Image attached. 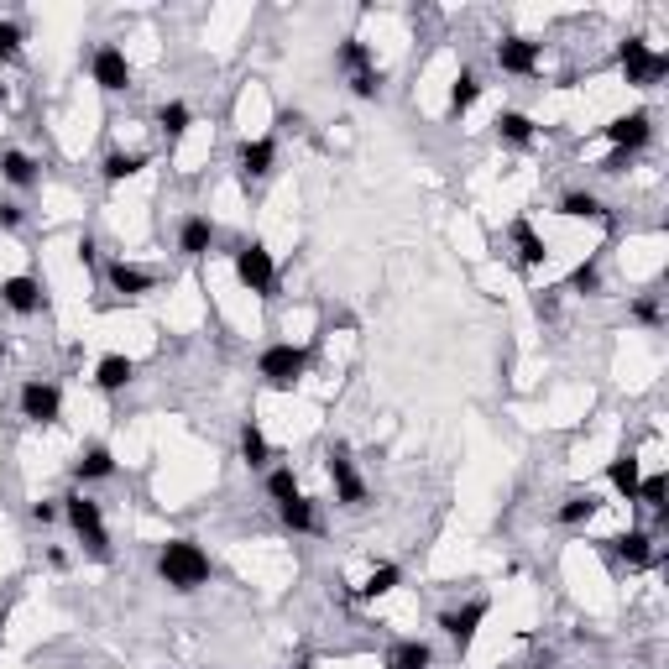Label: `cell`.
I'll list each match as a JSON object with an SVG mask.
<instances>
[{"label":"cell","mask_w":669,"mask_h":669,"mask_svg":"<svg viewBox=\"0 0 669 669\" xmlns=\"http://www.w3.org/2000/svg\"><path fill=\"white\" fill-rule=\"evenodd\" d=\"M210 575H215V565H210V555H204L194 539H168L163 549H157V581L183 591V596L199 591V586H210Z\"/></svg>","instance_id":"cell-1"},{"label":"cell","mask_w":669,"mask_h":669,"mask_svg":"<svg viewBox=\"0 0 669 669\" xmlns=\"http://www.w3.org/2000/svg\"><path fill=\"white\" fill-rule=\"evenodd\" d=\"M63 502V518L68 528H74V539L84 544V555L95 560V565H110V528H105V507L95 497H84V492H68L58 497Z\"/></svg>","instance_id":"cell-2"},{"label":"cell","mask_w":669,"mask_h":669,"mask_svg":"<svg viewBox=\"0 0 669 669\" xmlns=\"http://www.w3.org/2000/svg\"><path fill=\"white\" fill-rule=\"evenodd\" d=\"M309 361H314V345H288V340H278V345H267V351L257 356V377H262V387H272V392H293L298 382L309 377Z\"/></svg>","instance_id":"cell-3"},{"label":"cell","mask_w":669,"mask_h":669,"mask_svg":"<svg viewBox=\"0 0 669 669\" xmlns=\"http://www.w3.org/2000/svg\"><path fill=\"white\" fill-rule=\"evenodd\" d=\"M230 267H236V283H241L246 293H257L262 304H272V298H278V262H272V251H267L257 236L230 251Z\"/></svg>","instance_id":"cell-4"},{"label":"cell","mask_w":669,"mask_h":669,"mask_svg":"<svg viewBox=\"0 0 669 669\" xmlns=\"http://www.w3.org/2000/svg\"><path fill=\"white\" fill-rule=\"evenodd\" d=\"M617 68H622V79H628L633 89H659L669 79V53H654L649 48V37H622L617 42Z\"/></svg>","instance_id":"cell-5"},{"label":"cell","mask_w":669,"mask_h":669,"mask_svg":"<svg viewBox=\"0 0 669 669\" xmlns=\"http://www.w3.org/2000/svg\"><path fill=\"white\" fill-rule=\"evenodd\" d=\"M325 476H330V487H335V502L345 507V513H361L366 502H372V492H366V476L356 471V460L345 445H330L325 450Z\"/></svg>","instance_id":"cell-6"},{"label":"cell","mask_w":669,"mask_h":669,"mask_svg":"<svg viewBox=\"0 0 669 669\" xmlns=\"http://www.w3.org/2000/svg\"><path fill=\"white\" fill-rule=\"evenodd\" d=\"M16 408H21V419L37 424V429H53L63 419V387L53 377H27L16 392Z\"/></svg>","instance_id":"cell-7"},{"label":"cell","mask_w":669,"mask_h":669,"mask_svg":"<svg viewBox=\"0 0 669 669\" xmlns=\"http://www.w3.org/2000/svg\"><path fill=\"white\" fill-rule=\"evenodd\" d=\"M487 612H492V596H471V602H460V607H445V612H440V633L450 638V649H455V654H471L476 628L487 622Z\"/></svg>","instance_id":"cell-8"},{"label":"cell","mask_w":669,"mask_h":669,"mask_svg":"<svg viewBox=\"0 0 669 669\" xmlns=\"http://www.w3.org/2000/svg\"><path fill=\"white\" fill-rule=\"evenodd\" d=\"M602 555H607L617 570H649V565H659V544H654L649 528H628V534L602 539Z\"/></svg>","instance_id":"cell-9"},{"label":"cell","mask_w":669,"mask_h":669,"mask_svg":"<svg viewBox=\"0 0 669 669\" xmlns=\"http://www.w3.org/2000/svg\"><path fill=\"white\" fill-rule=\"evenodd\" d=\"M89 79H95L105 95H126L131 89V58L115 48V42H95V48H89Z\"/></svg>","instance_id":"cell-10"},{"label":"cell","mask_w":669,"mask_h":669,"mask_svg":"<svg viewBox=\"0 0 669 669\" xmlns=\"http://www.w3.org/2000/svg\"><path fill=\"white\" fill-rule=\"evenodd\" d=\"M0 309H11L16 319H37L48 309V288L32 272H16V278H0Z\"/></svg>","instance_id":"cell-11"},{"label":"cell","mask_w":669,"mask_h":669,"mask_svg":"<svg viewBox=\"0 0 669 669\" xmlns=\"http://www.w3.org/2000/svg\"><path fill=\"white\" fill-rule=\"evenodd\" d=\"M272 168H278V142H272V136H246V142L236 147V178L246 183V189L267 183Z\"/></svg>","instance_id":"cell-12"},{"label":"cell","mask_w":669,"mask_h":669,"mask_svg":"<svg viewBox=\"0 0 669 669\" xmlns=\"http://www.w3.org/2000/svg\"><path fill=\"white\" fill-rule=\"evenodd\" d=\"M492 58H497V68L502 74H518V79H534L539 74V58H544V42H534V37H502L497 48H492Z\"/></svg>","instance_id":"cell-13"},{"label":"cell","mask_w":669,"mask_h":669,"mask_svg":"<svg viewBox=\"0 0 669 669\" xmlns=\"http://www.w3.org/2000/svg\"><path fill=\"white\" fill-rule=\"evenodd\" d=\"M602 136L612 147H622V152H643L654 142V115L649 110H628V115H617V121H607Z\"/></svg>","instance_id":"cell-14"},{"label":"cell","mask_w":669,"mask_h":669,"mask_svg":"<svg viewBox=\"0 0 669 669\" xmlns=\"http://www.w3.org/2000/svg\"><path fill=\"white\" fill-rule=\"evenodd\" d=\"M215 241H220V225L210 220V215H183L178 220V257H189V262H204L215 251Z\"/></svg>","instance_id":"cell-15"},{"label":"cell","mask_w":669,"mask_h":669,"mask_svg":"<svg viewBox=\"0 0 669 669\" xmlns=\"http://www.w3.org/2000/svg\"><path fill=\"white\" fill-rule=\"evenodd\" d=\"M100 278H105L110 293H121V298H147V293L157 288L152 272H147V267H136V262H126V257H110V262L100 267Z\"/></svg>","instance_id":"cell-16"},{"label":"cell","mask_w":669,"mask_h":669,"mask_svg":"<svg viewBox=\"0 0 669 669\" xmlns=\"http://www.w3.org/2000/svg\"><path fill=\"white\" fill-rule=\"evenodd\" d=\"M507 246H513V257H518V272H539L544 262H549V246H544V236L534 230V220H513L507 225Z\"/></svg>","instance_id":"cell-17"},{"label":"cell","mask_w":669,"mask_h":669,"mask_svg":"<svg viewBox=\"0 0 669 669\" xmlns=\"http://www.w3.org/2000/svg\"><path fill=\"white\" fill-rule=\"evenodd\" d=\"M0 183H11L16 194H32L42 183V163L32 152H21V147H6L0 152Z\"/></svg>","instance_id":"cell-18"},{"label":"cell","mask_w":669,"mask_h":669,"mask_svg":"<svg viewBox=\"0 0 669 669\" xmlns=\"http://www.w3.org/2000/svg\"><path fill=\"white\" fill-rule=\"evenodd\" d=\"M115 476V455L105 440H89L79 455H74V481L79 487H95V481H110Z\"/></svg>","instance_id":"cell-19"},{"label":"cell","mask_w":669,"mask_h":669,"mask_svg":"<svg viewBox=\"0 0 669 669\" xmlns=\"http://www.w3.org/2000/svg\"><path fill=\"white\" fill-rule=\"evenodd\" d=\"M555 210L565 220H591V225H612V210H607V199L602 194H591V189H565Z\"/></svg>","instance_id":"cell-20"},{"label":"cell","mask_w":669,"mask_h":669,"mask_svg":"<svg viewBox=\"0 0 669 669\" xmlns=\"http://www.w3.org/2000/svg\"><path fill=\"white\" fill-rule=\"evenodd\" d=\"M492 131H497V142L507 152H528V147H534V136H539L534 115H523V110H502L497 121H492Z\"/></svg>","instance_id":"cell-21"},{"label":"cell","mask_w":669,"mask_h":669,"mask_svg":"<svg viewBox=\"0 0 669 669\" xmlns=\"http://www.w3.org/2000/svg\"><path fill=\"white\" fill-rule=\"evenodd\" d=\"M152 126H157V136L173 147V142H183V136H189V126H194V105H189V100H163V105H157V115H152Z\"/></svg>","instance_id":"cell-22"},{"label":"cell","mask_w":669,"mask_h":669,"mask_svg":"<svg viewBox=\"0 0 669 669\" xmlns=\"http://www.w3.org/2000/svg\"><path fill=\"white\" fill-rule=\"evenodd\" d=\"M136 377V361L121 356V351H110L95 361V392H105V398H115V392H126V382Z\"/></svg>","instance_id":"cell-23"},{"label":"cell","mask_w":669,"mask_h":669,"mask_svg":"<svg viewBox=\"0 0 669 669\" xmlns=\"http://www.w3.org/2000/svg\"><path fill=\"white\" fill-rule=\"evenodd\" d=\"M278 523L288 528V534H319V528H325L319 523V502L304 497V492H298L293 502H278Z\"/></svg>","instance_id":"cell-24"},{"label":"cell","mask_w":669,"mask_h":669,"mask_svg":"<svg viewBox=\"0 0 669 669\" xmlns=\"http://www.w3.org/2000/svg\"><path fill=\"white\" fill-rule=\"evenodd\" d=\"M382 669H434V643H424V638H398V643L387 649Z\"/></svg>","instance_id":"cell-25"},{"label":"cell","mask_w":669,"mask_h":669,"mask_svg":"<svg viewBox=\"0 0 669 669\" xmlns=\"http://www.w3.org/2000/svg\"><path fill=\"white\" fill-rule=\"evenodd\" d=\"M607 481H612V492H617L622 502H638V481H643L638 455H617V460H607Z\"/></svg>","instance_id":"cell-26"},{"label":"cell","mask_w":669,"mask_h":669,"mask_svg":"<svg viewBox=\"0 0 669 669\" xmlns=\"http://www.w3.org/2000/svg\"><path fill=\"white\" fill-rule=\"evenodd\" d=\"M596 513H602V502H596V492H570V497L555 507V523H560V528H586Z\"/></svg>","instance_id":"cell-27"},{"label":"cell","mask_w":669,"mask_h":669,"mask_svg":"<svg viewBox=\"0 0 669 669\" xmlns=\"http://www.w3.org/2000/svg\"><path fill=\"white\" fill-rule=\"evenodd\" d=\"M398 586H403V565H392V560H387V565H377V570L356 586V602H382V596H392Z\"/></svg>","instance_id":"cell-28"},{"label":"cell","mask_w":669,"mask_h":669,"mask_svg":"<svg viewBox=\"0 0 669 669\" xmlns=\"http://www.w3.org/2000/svg\"><path fill=\"white\" fill-rule=\"evenodd\" d=\"M481 89H487V84H481V74H476V68H460V74H455V84H450V121H460V115H466L476 100H481Z\"/></svg>","instance_id":"cell-29"},{"label":"cell","mask_w":669,"mask_h":669,"mask_svg":"<svg viewBox=\"0 0 669 669\" xmlns=\"http://www.w3.org/2000/svg\"><path fill=\"white\" fill-rule=\"evenodd\" d=\"M241 460H246L251 471H267L272 460H278V455H272V445H267V434H262V424H257V419H246V424H241Z\"/></svg>","instance_id":"cell-30"},{"label":"cell","mask_w":669,"mask_h":669,"mask_svg":"<svg viewBox=\"0 0 669 669\" xmlns=\"http://www.w3.org/2000/svg\"><path fill=\"white\" fill-rule=\"evenodd\" d=\"M335 68H340L345 79H356V74H366V68H377V53L366 48L361 37H345L340 48H335Z\"/></svg>","instance_id":"cell-31"},{"label":"cell","mask_w":669,"mask_h":669,"mask_svg":"<svg viewBox=\"0 0 669 669\" xmlns=\"http://www.w3.org/2000/svg\"><path fill=\"white\" fill-rule=\"evenodd\" d=\"M142 168H147V152H126V147H115V152H105L100 178H105V183H126V178H136Z\"/></svg>","instance_id":"cell-32"},{"label":"cell","mask_w":669,"mask_h":669,"mask_svg":"<svg viewBox=\"0 0 669 669\" xmlns=\"http://www.w3.org/2000/svg\"><path fill=\"white\" fill-rule=\"evenodd\" d=\"M262 492H267L272 507H278V502H293V497H298V471H293V466H267V471H262Z\"/></svg>","instance_id":"cell-33"},{"label":"cell","mask_w":669,"mask_h":669,"mask_svg":"<svg viewBox=\"0 0 669 669\" xmlns=\"http://www.w3.org/2000/svg\"><path fill=\"white\" fill-rule=\"evenodd\" d=\"M21 53H27V32H21V21L0 16V68H16Z\"/></svg>","instance_id":"cell-34"},{"label":"cell","mask_w":669,"mask_h":669,"mask_svg":"<svg viewBox=\"0 0 669 669\" xmlns=\"http://www.w3.org/2000/svg\"><path fill=\"white\" fill-rule=\"evenodd\" d=\"M638 502H643V507H654L659 523H664V518H669V476H664V471L643 476V481H638Z\"/></svg>","instance_id":"cell-35"},{"label":"cell","mask_w":669,"mask_h":669,"mask_svg":"<svg viewBox=\"0 0 669 669\" xmlns=\"http://www.w3.org/2000/svg\"><path fill=\"white\" fill-rule=\"evenodd\" d=\"M565 288L581 293V298H602V288H607V283H602V262H581V267L565 278Z\"/></svg>","instance_id":"cell-36"},{"label":"cell","mask_w":669,"mask_h":669,"mask_svg":"<svg viewBox=\"0 0 669 669\" xmlns=\"http://www.w3.org/2000/svg\"><path fill=\"white\" fill-rule=\"evenodd\" d=\"M628 319L643 330H664V304H659V293H638L633 304H628Z\"/></svg>","instance_id":"cell-37"},{"label":"cell","mask_w":669,"mask_h":669,"mask_svg":"<svg viewBox=\"0 0 669 669\" xmlns=\"http://www.w3.org/2000/svg\"><path fill=\"white\" fill-rule=\"evenodd\" d=\"M345 84H351V95H356V100H366V105H377V100H382V84H387V74H382V68H366V74H356V79H345Z\"/></svg>","instance_id":"cell-38"},{"label":"cell","mask_w":669,"mask_h":669,"mask_svg":"<svg viewBox=\"0 0 669 669\" xmlns=\"http://www.w3.org/2000/svg\"><path fill=\"white\" fill-rule=\"evenodd\" d=\"M272 121H278V131H309V115L298 105H278V110H272Z\"/></svg>","instance_id":"cell-39"},{"label":"cell","mask_w":669,"mask_h":669,"mask_svg":"<svg viewBox=\"0 0 669 669\" xmlns=\"http://www.w3.org/2000/svg\"><path fill=\"white\" fill-rule=\"evenodd\" d=\"M27 518H32L37 528H53V523L63 518V502H53V497H48V502H32V507H27Z\"/></svg>","instance_id":"cell-40"},{"label":"cell","mask_w":669,"mask_h":669,"mask_svg":"<svg viewBox=\"0 0 669 669\" xmlns=\"http://www.w3.org/2000/svg\"><path fill=\"white\" fill-rule=\"evenodd\" d=\"M534 314L539 319H555L560 314V288H534Z\"/></svg>","instance_id":"cell-41"},{"label":"cell","mask_w":669,"mask_h":669,"mask_svg":"<svg viewBox=\"0 0 669 669\" xmlns=\"http://www.w3.org/2000/svg\"><path fill=\"white\" fill-rule=\"evenodd\" d=\"M21 225H27V204L0 199V230H21Z\"/></svg>","instance_id":"cell-42"},{"label":"cell","mask_w":669,"mask_h":669,"mask_svg":"<svg viewBox=\"0 0 669 669\" xmlns=\"http://www.w3.org/2000/svg\"><path fill=\"white\" fill-rule=\"evenodd\" d=\"M628 163H633V152H622V147H612V152L602 157V168H596V173H602V178H617V173H628Z\"/></svg>","instance_id":"cell-43"},{"label":"cell","mask_w":669,"mask_h":669,"mask_svg":"<svg viewBox=\"0 0 669 669\" xmlns=\"http://www.w3.org/2000/svg\"><path fill=\"white\" fill-rule=\"evenodd\" d=\"M79 262H84L89 272L100 267V246H95V236H79Z\"/></svg>","instance_id":"cell-44"},{"label":"cell","mask_w":669,"mask_h":669,"mask_svg":"<svg viewBox=\"0 0 669 669\" xmlns=\"http://www.w3.org/2000/svg\"><path fill=\"white\" fill-rule=\"evenodd\" d=\"M11 356V340H6V330H0V361H6Z\"/></svg>","instance_id":"cell-45"},{"label":"cell","mask_w":669,"mask_h":669,"mask_svg":"<svg viewBox=\"0 0 669 669\" xmlns=\"http://www.w3.org/2000/svg\"><path fill=\"white\" fill-rule=\"evenodd\" d=\"M0 643H6V612H0Z\"/></svg>","instance_id":"cell-46"},{"label":"cell","mask_w":669,"mask_h":669,"mask_svg":"<svg viewBox=\"0 0 669 669\" xmlns=\"http://www.w3.org/2000/svg\"><path fill=\"white\" fill-rule=\"evenodd\" d=\"M518 669H544V659H539V664H518Z\"/></svg>","instance_id":"cell-47"}]
</instances>
